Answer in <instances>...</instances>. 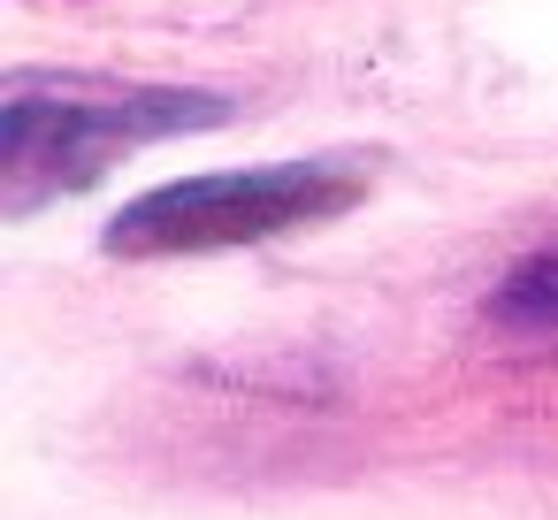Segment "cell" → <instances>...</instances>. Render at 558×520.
<instances>
[{"label": "cell", "instance_id": "6da1fadb", "mask_svg": "<svg viewBox=\"0 0 558 520\" xmlns=\"http://www.w3.org/2000/svg\"><path fill=\"white\" fill-rule=\"evenodd\" d=\"M352 199H360V177L337 161H268V169L184 177V184L138 192L108 222V253L116 261H184V253L268 245V238L344 215Z\"/></svg>", "mask_w": 558, "mask_h": 520}, {"label": "cell", "instance_id": "7a4b0ae2", "mask_svg": "<svg viewBox=\"0 0 558 520\" xmlns=\"http://www.w3.org/2000/svg\"><path fill=\"white\" fill-rule=\"evenodd\" d=\"M192 123H222V100L215 93H169V85H131V93H100V100L16 85L9 108H0V192L24 215L54 192H85L123 154L161 146Z\"/></svg>", "mask_w": 558, "mask_h": 520}, {"label": "cell", "instance_id": "3957f363", "mask_svg": "<svg viewBox=\"0 0 558 520\" xmlns=\"http://www.w3.org/2000/svg\"><path fill=\"white\" fill-rule=\"evenodd\" d=\"M489 314H497L505 329H550V337H558V245H535V253L497 283Z\"/></svg>", "mask_w": 558, "mask_h": 520}]
</instances>
